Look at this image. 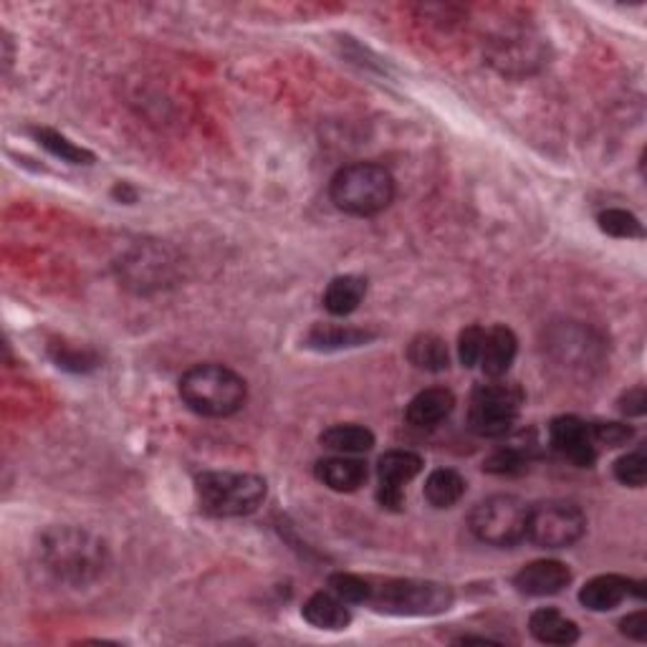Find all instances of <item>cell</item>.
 <instances>
[{
	"label": "cell",
	"mask_w": 647,
	"mask_h": 647,
	"mask_svg": "<svg viewBox=\"0 0 647 647\" xmlns=\"http://www.w3.org/2000/svg\"><path fill=\"white\" fill-rule=\"evenodd\" d=\"M41 559L61 582L87 584L109 567V549L97 536L74 526L49 528L41 536Z\"/></svg>",
	"instance_id": "obj_1"
},
{
	"label": "cell",
	"mask_w": 647,
	"mask_h": 647,
	"mask_svg": "<svg viewBox=\"0 0 647 647\" xmlns=\"http://www.w3.org/2000/svg\"><path fill=\"white\" fill-rule=\"evenodd\" d=\"M181 397L195 415L228 418L246 405V380L231 368L208 362L187 370L181 377Z\"/></svg>",
	"instance_id": "obj_2"
},
{
	"label": "cell",
	"mask_w": 647,
	"mask_h": 647,
	"mask_svg": "<svg viewBox=\"0 0 647 647\" xmlns=\"http://www.w3.org/2000/svg\"><path fill=\"white\" fill-rule=\"evenodd\" d=\"M329 198L341 213L372 217L395 200V177L374 162H354L332 177Z\"/></svg>",
	"instance_id": "obj_3"
},
{
	"label": "cell",
	"mask_w": 647,
	"mask_h": 647,
	"mask_svg": "<svg viewBox=\"0 0 647 647\" xmlns=\"http://www.w3.org/2000/svg\"><path fill=\"white\" fill-rule=\"evenodd\" d=\"M266 481L253 473L206 471L195 478L200 511L217 519L248 517L259 511V506L266 501Z\"/></svg>",
	"instance_id": "obj_4"
},
{
	"label": "cell",
	"mask_w": 647,
	"mask_h": 647,
	"mask_svg": "<svg viewBox=\"0 0 647 647\" xmlns=\"http://www.w3.org/2000/svg\"><path fill=\"white\" fill-rule=\"evenodd\" d=\"M453 589L440 582L423 580H387L372 587L370 605L377 612L397 618H427V614L448 612L453 605Z\"/></svg>",
	"instance_id": "obj_5"
},
{
	"label": "cell",
	"mask_w": 647,
	"mask_h": 647,
	"mask_svg": "<svg viewBox=\"0 0 647 647\" xmlns=\"http://www.w3.org/2000/svg\"><path fill=\"white\" fill-rule=\"evenodd\" d=\"M528 506L511 494L483 498L468 517L473 536L488 547L511 549L526 539Z\"/></svg>",
	"instance_id": "obj_6"
},
{
	"label": "cell",
	"mask_w": 647,
	"mask_h": 647,
	"mask_svg": "<svg viewBox=\"0 0 647 647\" xmlns=\"http://www.w3.org/2000/svg\"><path fill=\"white\" fill-rule=\"evenodd\" d=\"M587 532V517L572 501L528 506L526 539L542 549H569Z\"/></svg>",
	"instance_id": "obj_7"
},
{
	"label": "cell",
	"mask_w": 647,
	"mask_h": 647,
	"mask_svg": "<svg viewBox=\"0 0 647 647\" xmlns=\"http://www.w3.org/2000/svg\"><path fill=\"white\" fill-rule=\"evenodd\" d=\"M521 395L513 385H478L471 395L468 408V427L481 438H501L519 420Z\"/></svg>",
	"instance_id": "obj_8"
},
{
	"label": "cell",
	"mask_w": 647,
	"mask_h": 647,
	"mask_svg": "<svg viewBox=\"0 0 647 647\" xmlns=\"http://www.w3.org/2000/svg\"><path fill=\"white\" fill-rule=\"evenodd\" d=\"M420 471H423V458L412 450H389L382 456L377 463V501L382 509L400 511L405 503V483H410Z\"/></svg>",
	"instance_id": "obj_9"
},
{
	"label": "cell",
	"mask_w": 647,
	"mask_h": 647,
	"mask_svg": "<svg viewBox=\"0 0 647 647\" xmlns=\"http://www.w3.org/2000/svg\"><path fill=\"white\" fill-rule=\"evenodd\" d=\"M549 438L557 453L564 456L569 463H574L576 468L595 465L599 446L595 440V433H592V425L584 423L582 418L576 415L555 418L549 425Z\"/></svg>",
	"instance_id": "obj_10"
},
{
	"label": "cell",
	"mask_w": 647,
	"mask_h": 647,
	"mask_svg": "<svg viewBox=\"0 0 647 647\" xmlns=\"http://www.w3.org/2000/svg\"><path fill=\"white\" fill-rule=\"evenodd\" d=\"M569 582H572V569L557 559L532 561L513 576V587L526 597L559 595L561 589L569 587Z\"/></svg>",
	"instance_id": "obj_11"
},
{
	"label": "cell",
	"mask_w": 647,
	"mask_h": 647,
	"mask_svg": "<svg viewBox=\"0 0 647 647\" xmlns=\"http://www.w3.org/2000/svg\"><path fill=\"white\" fill-rule=\"evenodd\" d=\"M643 582H633L620 574H599L589 580L580 592V602L592 612H610L627 597L643 599Z\"/></svg>",
	"instance_id": "obj_12"
},
{
	"label": "cell",
	"mask_w": 647,
	"mask_h": 647,
	"mask_svg": "<svg viewBox=\"0 0 647 647\" xmlns=\"http://www.w3.org/2000/svg\"><path fill=\"white\" fill-rule=\"evenodd\" d=\"M519 352V339L509 326L498 324L494 329L486 332V341H483V354H481V368L486 372V377L498 380L503 377L506 372L511 370L513 360H517Z\"/></svg>",
	"instance_id": "obj_13"
},
{
	"label": "cell",
	"mask_w": 647,
	"mask_h": 647,
	"mask_svg": "<svg viewBox=\"0 0 647 647\" xmlns=\"http://www.w3.org/2000/svg\"><path fill=\"white\" fill-rule=\"evenodd\" d=\"M314 475L326 488L339 490V494H352L368 481V465L360 458L352 456H334L324 458L314 465Z\"/></svg>",
	"instance_id": "obj_14"
},
{
	"label": "cell",
	"mask_w": 647,
	"mask_h": 647,
	"mask_svg": "<svg viewBox=\"0 0 647 647\" xmlns=\"http://www.w3.org/2000/svg\"><path fill=\"white\" fill-rule=\"evenodd\" d=\"M453 408H456V395L450 393V389L431 387L412 397L405 418H408V423L415 427H435L440 425L443 420L450 418Z\"/></svg>",
	"instance_id": "obj_15"
},
{
	"label": "cell",
	"mask_w": 647,
	"mask_h": 647,
	"mask_svg": "<svg viewBox=\"0 0 647 647\" xmlns=\"http://www.w3.org/2000/svg\"><path fill=\"white\" fill-rule=\"evenodd\" d=\"M347 602H341V599L329 592H316V595H311L307 602H303V620L309 622L311 627L316 630H326V633H341V630L349 627V622H352V612L345 607Z\"/></svg>",
	"instance_id": "obj_16"
},
{
	"label": "cell",
	"mask_w": 647,
	"mask_h": 647,
	"mask_svg": "<svg viewBox=\"0 0 647 647\" xmlns=\"http://www.w3.org/2000/svg\"><path fill=\"white\" fill-rule=\"evenodd\" d=\"M551 349H555L559 364H574V354H580L582 368H592V364H599V341H592L589 329L584 326H567L561 329L559 337L551 341Z\"/></svg>",
	"instance_id": "obj_17"
},
{
	"label": "cell",
	"mask_w": 647,
	"mask_h": 647,
	"mask_svg": "<svg viewBox=\"0 0 647 647\" xmlns=\"http://www.w3.org/2000/svg\"><path fill=\"white\" fill-rule=\"evenodd\" d=\"M528 630H532V635L544 645H574L580 640V627H576V622L564 618L555 607L536 610L532 620H528Z\"/></svg>",
	"instance_id": "obj_18"
},
{
	"label": "cell",
	"mask_w": 647,
	"mask_h": 647,
	"mask_svg": "<svg viewBox=\"0 0 647 647\" xmlns=\"http://www.w3.org/2000/svg\"><path fill=\"white\" fill-rule=\"evenodd\" d=\"M364 296H368V281L362 276H337L324 291V309L332 316H349L360 309Z\"/></svg>",
	"instance_id": "obj_19"
},
{
	"label": "cell",
	"mask_w": 647,
	"mask_h": 647,
	"mask_svg": "<svg viewBox=\"0 0 647 647\" xmlns=\"http://www.w3.org/2000/svg\"><path fill=\"white\" fill-rule=\"evenodd\" d=\"M374 339L372 332L354 329V326H339V324H316L309 332L307 347L319 349V352H334V349H349L362 347Z\"/></svg>",
	"instance_id": "obj_20"
},
{
	"label": "cell",
	"mask_w": 647,
	"mask_h": 647,
	"mask_svg": "<svg viewBox=\"0 0 647 647\" xmlns=\"http://www.w3.org/2000/svg\"><path fill=\"white\" fill-rule=\"evenodd\" d=\"M319 443L339 456H360L374 448V433L362 425H332L319 435Z\"/></svg>",
	"instance_id": "obj_21"
},
{
	"label": "cell",
	"mask_w": 647,
	"mask_h": 647,
	"mask_svg": "<svg viewBox=\"0 0 647 647\" xmlns=\"http://www.w3.org/2000/svg\"><path fill=\"white\" fill-rule=\"evenodd\" d=\"M465 494V478L453 468H435L425 481V498L435 509H450Z\"/></svg>",
	"instance_id": "obj_22"
},
{
	"label": "cell",
	"mask_w": 647,
	"mask_h": 647,
	"mask_svg": "<svg viewBox=\"0 0 647 647\" xmlns=\"http://www.w3.org/2000/svg\"><path fill=\"white\" fill-rule=\"evenodd\" d=\"M408 360L425 372H443L450 368L448 345L438 334H418L408 347Z\"/></svg>",
	"instance_id": "obj_23"
},
{
	"label": "cell",
	"mask_w": 647,
	"mask_h": 647,
	"mask_svg": "<svg viewBox=\"0 0 647 647\" xmlns=\"http://www.w3.org/2000/svg\"><path fill=\"white\" fill-rule=\"evenodd\" d=\"M30 135H34V139L43 150H49L53 158H59L61 162H72V165H91L94 162V154L89 150L74 145L72 139H66L64 135H59V132L49 127H34Z\"/></svg>",
	"instance_id": "obj_24"
},
{
	"label": "cell",
	"mask_w": 647,
	"mask_h": 647,
	"mask_svg": "<svg viewBox=\"0 0 647 647\" xmlns=\"http://www.w3.org/2000/svg\"><path fill=\"white\" fill-rule=\"evenodd\" d=\"M597 223H599V228L607 233V236H614V238H643L645 236L640 217L627 213V210H620V208L602 210V213L597 215Z\"/></svg>",
	"instance_id": "obj_25"
},
{
	"label": "cell",
	"mask_w": 647,
	"mask_h": 647,
	"mask_svg": "<svg viewBox=\"0 0 647 647\" xmlns=\"http://www.w3.org/2000/svg\"><path fill=\"white\" fill-rule=\"evenodd\" d=\"M329 587L334 595L341 599V602H349V605L370 602V597H372V582L364 580V576H360V574H349V572L332 574Z\"/></svg>",
	"instance_id": "obj_26"
},
{
	"label": "cell",
	"mask_w": 647,
	"mask_h": 647,
	"mask_svg": "<svg viewBox=\"0 0 647 647\" xmlns=\"http://www.w3.org/2000/svg\"><path fill=\"white\" fill-rule=\"evenodd\" d=\"M614 478H618L622 486H630V488L645 486V481H647L645 446H637L635 450H630V453H625L614 461Z\"/></svg>",
	"instance_id": "obj_27"
},
{
	"label": "cell",
	"mask_w": 647,
	"mask_h": 647,
	"mask_svg": "<svg viewBox=\"0 0 647 647\" xmlns=\"http://www.w3.org/2000/svg\"><path fill=\"white\" fill-rule=\"evenodd\" d=\"M528 461H532L528 450L519 448V446H511V448L496 450L494 456L486 458V463H483V471L494 473V475H513V473L526 471Z\"/></svg>",
	"instance_id": "obj_28"
},
{
	"label": "cell",
	"mask_w": 647,
	"mask_h": 647,
	"mask_svg": "<svg viewBox=\"0 0 647 647\" xmlns=\"http://www.w3.org/2000/svg\"><path fill=\"white\" fill-rule=\"evenodd\" d=\"M483 341H486V329H481V326H468V329L461 332V337H458V357H461V364L465 370H471L481 362Z\"/></svg>",
	"instance_id": "obj_29"
},
{
	"label": "cell",
	"mask_w": 647,
	"mask_h": 647,
	"mask_svg": "<svg viewBox=\"0 0 647 647\" xmlns=\"http://www.w3.org/2000/svg\"><path fill=\"white\" fill-rule=\"evenodd\" d=\"M592 433H595L597 446H605V448L627 446L635 435L633 427L622 425V423H595L592 425Z\"/></svg>",
	"instance_id": "obj_30"
},
{
	"label": "cell",
	"mask_w": 647,
	"mask_h": 647,
	"mask_svg": "<svg viewBox=\"0 0 647 647\" xmlns=\"http://www.w3.org/2000/svg\"><path fill=\"white\" fill-rule=\"evenodd\" d=\"M620 633L630 637V640L645 643L647 640V612L640 610V612L627 614V618L620 622Z\"/></svg>",
	"instance_id": "obj_31"
},
{
	"label": "cell",
	"mask_w": 647,
	"mask_h": 647,
	"mask_svg": "<svg viewBox=\"0 0 647 647\" xmlns=\"http://www.w3.org/2000/svg\"><path fill=\"white\" fill-rule=\"evenodd\" d=\"M620 410L625 412V415H630V418H643L645 412H647L645 387H635V389H630V393L622 395Z\"/></svg>",
	"instance_id": "obj_32"
}]
</instances>
